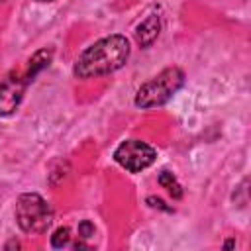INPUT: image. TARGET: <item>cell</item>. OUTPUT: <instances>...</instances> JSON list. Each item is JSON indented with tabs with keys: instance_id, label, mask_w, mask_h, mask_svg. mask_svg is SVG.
Here are the masks:
<instances>
[{
	"instance_id": "cell-1",
	"label": "cell",
	"mask_w": 251,
	"mask_h": 251,
	"mask_svg": "<svg viewBox=\"0 0 251 251\" xmlns=\"http://www.w3.org/2000/svg\"><path fill=\"white\" fill-rule=\"evenodd\" d=\"M129 59V41L126 35L114 33L88 45L75 61L73 75L76 78H96L110 75Z\"/></svg>"
},
{
	"instance_id": "cell-2",
	"label": "cell",
	"mask_w": 251,
	"mask_h": 251,
	"mask_svg": "<svg viewBox=\"0 0 251 251\" xmlns=\"http://www.w3.org/2000/svg\"><path fill=\"white\" fill-rule=\"evenodd\" d=\"M184 84V73L178 67H167L147 82H143L135 94V106L141 110L167 104Z\"/></svg>"
},
{
	"instance_id": "cell-3",
	"label": "cell",
	"mask_w": 251,
	"mask_h": 251,
	"mask_svg": "<svg viewBox=\"0 0 251 251\" xmlns=\"http://www.w3.org/2000/svg\"><path fill=\"white\" fill-rule=\"evenodd\" d=\"M16 222L25 233H45L53 222V210L39 194L25 192L16 202Z\"/></svg>"
},
{
	"instance_id": "cell-4",
	"label": "cell",
	"mask_w": 251,
	"mask_h": 251,
	"mask_svg": "<svg viewBox=\"0 0 251 251\" xmlns=\"http://www.w3.org/2000/svg\"><path fill=\"white\" fill-rule=\"evenodd\" d=\"M114 159L126 171L141 173L143 169L153 165V161L157 159V151H155V147H151L149 143H145L141 139H127L116 147Z\"/></svg>"
},
{
	"instance_id": "cell-5",
	"label": "cell",
	"mask_w": 251,
	"mask_h": 251,
	"mask_svg": "<svg viewBox=\"0 0 251 251\" xmlns=\"http://www.w3.org/2000/svg\"><path fill=\"white\" fill-rule=\"evenodd\" d=\"M29 82L31 78L27 76V73L20 75L14 71L4 76V80L0 82V116H10L20 108Z\"/></svg>"
},
{
	"instance_id": "cell-6",
	"label": "cell",
	"mask_w": 251,
	"mask_h": 251,
	"mask_svg": "<svg viewBox=\"0 0 251 251\" xmlns=\"http://www.w3.org/2000/svg\"><path fill=\"white\" fill-rule=\"evenodd\" d=\"M159 31H161V18L157 14H149L135 27V41H137V45L139 47H151L153 41L159 37Z\"/></svg>"
},
{
	"instance_id": "cell-7",
	"label": "cell",
	"mask_w": 251,
	"mask_h": 251,
	"mask_svg": "<svg viewBox=\"0 0 251 251\" xmlns=\"http://www.w3.org/2000/svg\"><path fill=\"white\" fill-rule=\"evenodd\" d=\"M51 59H53V51H51V49H39V51L29 59V63H27V69H25L27 76L33 80L45 67H49Z\"/></svg>"
},
{
	"instance_id": "cell-8",
	"label": "cell",
	"mask_w": 251,
	"mask_h": 251,
	"mask_svg": "<svg viewBox=\"0 0 251 251\" xmlns=\"http://www.w3.org/2000/svg\"><path fill=\"white\" fill-rule=\"evenodd\" d=\"M159 184H161L163 188H167V190L173 194V198H180V196H182L180 184L176 182V178H175V175H173V173L163 171V173L159 175Z\"/></svg>"
},
{
	"instance_id": "cell-9",
	"label": "cell",
	"mask_w": 251,
	"mask_h": 251,
	"mask_svg": "<svg viewBox=\"0 0 251 251\" xmlns=\"http://www.w3.org/2000/svg\"><path fill=\"white\" fill-rule=\"evenodd\" d=\"M69 241H71V229L69 227H57L51 235V247H55V249L67 247Z\"/></svg>"
},
{
	"instance_id": "cell-10",
	"label": "cell",
	"mask_w": 251,
	"mask_h": 251,
	"mask_svg": "<svg viewBox=\"0 0 251 251\" xmlns=\"http://www.w3.org/2000/svg\"><path fill=\"white\" fill-rule=\"evenodd\" d=\"M94 224L90 222V220H82L80 224H78V237H82V239H90L92 235H94Z\"/></svg>"
},
{
	"instance_id": "cell-11",
	"label": "cell",
	"mask_w": 251,
	"mask_h": 251,
	"mask_svg": "<svg viewBox=\"0 0 251 251\" xmlns=\"http://www.w3.org/2000/svg\"><path fill=\"white\" fill-rule=\"evenodd\" d=\"M147 202H149V206H153V208H159V210H167V212H171V208H167V206H165V202H163L161 198L149 196V198H147Z\"/></svg>"
},
{
	"instance_id": "cell-12",
	"label": "cell",
	"mask_w": 251,
	"mask_h": 251,
	"mask_svg": "<svg viewBox=\"0 0 251 251\" xmlns=\"http://www.w3.org/2000/svg\"><path fill=\"white\" fill-rule=\"evenodd\" d=\"M224 247H226V249H229V247H235V241H233V239H229V241H226V243H224Z\"/></svg>"
},
{
	"instance_id": "cell-13",
	"label": "cell",
	"mask_w": 251,
	"mask_h": 251,
	"mask_svg": "<svg viewBox=\"0 0 251 251\" xmlns=\"http://www.w3.org/2000/svg\"><path fill=\"white\" fill-rule=\"evenodd\" d=\"M6 247H20V243H18V241H12V243H8Z\"/></svg>"
},
{
	"instance_id": "cell-14",
	"label": "cell",
	"mask_w": 251,
	"mask_h": 251,
	"mask_svg": "<svg viewBox=\"0 0 251 251\" xmlns=\"http://www.w3.org/2000/svg\"><path fill=\"white\" fill-rule=\"evenodd\" d=\"M37 2H53V0H37Z\"/></svg>"
}]
</instances>
